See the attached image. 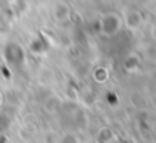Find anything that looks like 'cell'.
<instances>
[{"label":"cell","instance_id":"1","mask_svg":"<svg viewBox=\"0 0 156 143\" xmlns=\"http://www.w3.org/2000/svg\"><path fill=\"white\" fill-rule=\"evenodd\" d=\"M4 57L10 66H22L25 61V52H24V49H22V46L10 42V44H7V47L4 49Z\"/></svg>","mask_w":156,"mask_h":143},{"label":"cell","instance_id":"2","mask_svg":"<svg viewBox=\"0 0 156 143\" xmlns=\"http://www.w3.org/2000/svg\"><path fill=\"white\" fill-rule=\"evenodd\" d=\"M121 29V19L116 14H106L101 19V31L106 35H114Z\"/></svg>","mask_w":156,"mask_h":143},{"label":"cell","instance_id":"3","mask_svg":"<svg viewBox=\"0 0 156 143\" xmlns=\"http://www.w3.org/2000/svg\"><path fill=\"white\" fill-rule=\"evenodd\" d=\"M69 17H71V9H69L67 4H64V2L55 4V7H54V19L57 22H66Z\"/></svg>","mask_w":156,"mask_h":143},{"label":"cell","instance_id":"4","mask_svg":"<svg viewBox=\"0 0 156 143\" xmlns=\"http://www.w3.org/2000/svg\"><path fill=\"white\" fill-rule=\"evenodd\" d=\"M57 143H81V138L74 131H64L59 135Z\"/></svg>","mask_w":156,"mask_h":143}]
</instances>
